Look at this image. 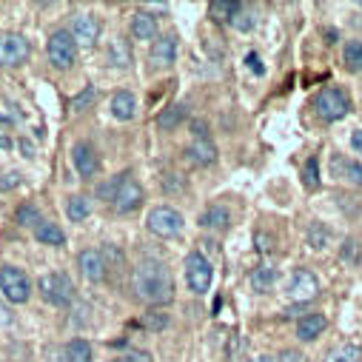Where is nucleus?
<instances>
[{"instance_id": "nucleus-1", "label": "nucleus", "mask_w": 362, "mask_h": 362, "mask_svg": "<svg viewBox=\"0 0 362 362\" xmlns=\"http://www.w3.org/2000/svg\"><path fill=\"white\" fill-rule=\"evenodd\" d=\"M132 291L137 300L148 303V305H165L174 300V280L165 262L160 259H148L140 262L132 271Z\"/></svg>"}, {"instance_id": "nucleus-2", "label": "nucleus", "mask_w": 362, "mask_h": 362, "mask_svg": "<svg viewBox=\"0 0 362 362\" xmlns=\"http://www.w3.org/2000/svg\"><path fill=\"white\" fill-rule=\"evenodd\" d=\"M40 294L46 303L57 305V308H69L71 300H74V283L69 280V274L63 271H52V274H43L40 277Z\"/></svg>"}, {"instance_id": "nucleus-3", "label": "nucleus", "mask_w": 362, "mask_h": 362, "mask_svg": "<svg viewBox=\"0 0 362 362\" xmlns=\"http://www.w3.org/2000/svg\"><path fill=\"white\" fill-rule=\"evenodd\" d=\"M0 291L9 303H26L32 297V280L23 268L4 265L0 268Z\"/></svg>"}, {"instance_id": "nucleus-4", "label": "nucleus", "mask_w": 362, "mask_h": 362, "mask_svg": "<svg viewBox=\"0 0 362 362\" xmlns=\"http://www.w3.org/2000/svg\"><path fill=\"white\" fill-rule=\"evenodd\" d=\"M211 280H214V268H211L209 257L200 254V251H192L186 257V283H189V288L194 294H206L211 288Z\"/></svg>"}, {"instance_id": "nucleus-5", "label": "nucleus", "mask_w": 362, "mask_h": 362, "mask_svg": "<svg viewBox=\"0 0 362 362\" xmlns=\"http://www.w3.org/2000/svg\"><path fill=\"white\" fill-rule=\"evenodd\" d=\"M314 109H317V115H320L322 120L334 123V120H342V117L348 115L351 100H348V98L339 92V88L328 86V88H322V92L314 98Z\"/></svg>"}, {"instance_id": "nucleus-6", "label": "nucleus", "mask_w": 362, "mask_h": 362, "mask_svg": "<svg viewBox=\"0 0 362 362\" xmlns=\"http://www.w3.org/2000/svg\"><path fill=\"white\" fill-rule=\"evenodd\" d=\"M146 226H148L151 234L171 240V237H177L180 231H183V214L174 211V209H168V206H157V209L148 211Z\"/></svg>"}, {"instance_id": "nucleus-7", "label": "nucleus", "mask_w": 362, "mask_h": 362, "mask_svg": "<svg viewBox=\"0 0 362 362\" xmlns=\"http://www.w3.org/2000/svg\"><path fill=\"white\" fill-rule=\"evenodd\" d=\"M77 57V43L71 37V32L66 29H57L52 37H49V60L54 69H69Z\"/></svg>"}, {"instance_id": "nucleus-8", "label": "nucleus", "mask_w": 362, "mask_h": 362, "mask_svg": "<svg viewBox=\"0 0 362 362\" xmlns=\"http://www.w3.org/2000/svg\"><path fill=\"white\" fill-rule=\"evenodd\" d=\"M32 54V46L23 35H0V66H21Z\"/></svg>"}, {"instance_id": "nucleus-9", "label": "nucleus", "mask_w": 362, "mask_h": 362, "mask_svg": "<svg viewBox=\"0 0 362 362\" xmlns=\"http://www.w3.org/2000/svg\"><path fill=\"white\" fill-rule=\"evenodd\" d=\"M317 294H320V280L314 277V271L297 268L288 280V297L297 303H311Z\"/></svg>"}, {"instance_id": "nucleus-10", "label": "nucleus", "mask_w": 362, "mask_h": 362, "mask_svg": "<svg viewBox=\"0 0 362 362\" xmlns=\"http://www.w3.org/2000/svg\"><path fill=\"white\" fill-rule=\"evenodd\" d=\"M140 206H143V189H140L137 180H132V174L126 171V180L120 183L117 197H115V209H117L120 214H132V211H137Z\"/></svg>"}, {"instance_id": "nucleus-11", "label": "nucleus", "mask_w": 362, "mask_h": 362, "mask_svg": "<svg viewBox=\"0 0 362 362\" xmlns=\"http://www.w3.org/2000/svg\"><path fill=\"white\" fill-rule=\"evenodd\" d=\"M71 37L80 46H95L100 37V21L95 15H74L71 21Z\"/></svg>"}, {"instance_id": "nucleus-12", "label": "nucleus", "mask_w": 362, "mask_h": 362, "mask_svg": "<svg viewBox=\"0 0 362 362\" xmlns=\"http://www.w3.org/2000/svg\"><path fill=\"white\" fill-rule=\"evenodd\" d=\"M77 265H80V274H83L86 280H92V283H100V280L106 277V259H103V254L95 251V248L80 251V254H77Z\"/></svg>"}, {"instance_id": "nucleus-13", "label": "nucleus", "mask_w": 362, "mask_h": 362, "mask_svg": "<svg viewBox=\"0 0 362 362\" xmlns=\"http://www.w3.org/2000/svg\"><path fill=\"white\" fill-rule=\"evenodd\" d=\"M71 163H74V168H77L80 177H95L98 168H100V160H98L95 148L88 146V143H74V148H71Z\"/></svg>"}, {"instance_id": "nucleus-14", "label": "nucleus", "mask_w": 362, "mask_h": 362, "mask_svg": "<svg viewBox=\"0 0 362 362\" xmlns=\"http://www.w3.org/2000/svg\"><path fill=\"white\" fill-rule=\"evenodd\" d=\"M174 60H177V37L174 35L157 37L154 46H151V63L160 66V69H168Z\"/></svg>"}, {"instance_id": "nucleus-15", "label": "nucleus", "mask_w": 362, "mask_h": 362, "mask_svg": "<svg viewBox=\"0 0 362 362\" xmlns=\"http://www.w3.org/2000/svg\"><path fill=\"white\" fill-rule=\"evenodd\" d=\"M186 157H189L192 163H197V165H211V163L217 160V148H214V143H211L209 137H197V140L186 148Z\"/></svg>"}, {"instance_id": "nucleus-16", "label": "nucleus", "mask_w": 362, "mask_h": 362, "mask_svg": "<svg viewBox=\"0 0 362 362\" xmlns=\"http://www.w3.org/2000/svg\"><path fill=\"white\" fill-rule=\"evenodd\" d=\"M325 328H328L325 314H305V317L300 320V325H297V337H300L303 342H314Z\"/></svg>"}, {"instance_id": "nucleus-17", "label": "nucleus", "mask_w": 362, "mask_h": 362, "mask_svg": "<svg viewBox=\"0 0 362 362\" xmlns=\"http://www.w3.org/2000/svg\"><path fill=\"white\" fill-rule=\"evenodd\" d=\"M132 35H134L137 40H154V37H157V21H154V15H148V12H134V15H132Z\"/></svg>"}, {"instance_id": "nucleus-18", "label": "nucleus", "mask_w": 362, "mask_h": 362, "mask_svg": "<svg viewBox=\"0 0 362 362\" xmlns=\"http://www.w3.org/2000/svg\"><path fill=\"white\" fill-rule=\"evenodd\" d=\"M134 112H137V103H134V95L132 92H117L112 98V115L117 120H132Z\"/></svg>"}, {"instance_id": "nucleus-19", "label": "nucleus", "mask_w": 362, "mask_h": 362, "mask_svg": "<svg viewBox=\"0 0 362 362\" xmlns=\"http://www.w3.org/2000/svg\"><path fill=\"white\" fill-rule=\"evenodd\" d=\"M228 220H231V214H228V209H223V206H209V209L200 214V226H203V228H214V231H223V228L228 226Z\"/></svg>"}, {"instance_id": "nucleus-20", "label": "nucleus", "mask_w": 362, "mask_h": 362, "mask_svg": "<svg viewBox=\"0 0 362 362\" xmlns=\"http://www.w3.org/2000/svg\"><path fill=\"white\" fill-rule=\"evenodd\" d=\"M359 359H362V348L356 342H342V345L331 348L322 362H359Z\"/></svg>"}, {"instance_id": "nucleus-21", "label": "nucleus", "mask_w": 362, "mask_h": 362, "mask_svg": "<svg viewBox=\"0 0 362 362\" xmlns=\"http://www.w3.org/2000/svg\"><path fill=\"white\" fill-rule=\"evenodd\" d=\"M183 117H186V106L183 103H174V106H168V109H163L157 115V126L163 132H171V129H177L180 123H183Z\"/></svg>"}, {"instance_id": "nucleus-22", "label": "nucleus", "mask_w": 362, "mask_h": 362, "mask_svg": "<svg viewBox=\"0 0 362 362\" xmlns=\"http://www.w3.org/2000/svg\"><path fill=\"white\" fill-rule=\"evenodd\" d=\"M35 237L43 243V245H63L66 243V234H63V228L57 226V223H40L37 228H35Z\"/></svg>"}, {"instance_id": "nucleus-23", "label": "nucleus", "mask_w": 362, "mask_h": 362, "mask_svg": "<svg viewBox=\"0 0 362 362\" xmlns=\"http://www.w3.org/2000/svg\"><path fill=\"white\" fill-rule=\"evenodd\" d=\"M66 214H69V220L83 223L88 214H92V206H88V200H86L83 194H71V197L66 200Z\"/></svg>"}, {"instance_id": "nucleus-24", "label": "nucleus", "mask_w": 362, "mask_h": 362, "mask_svg": "<svg viewBox=\"0 0 362 362\" xmlns=\"http://www.w3.org/2000/svg\"><path fill=\"white\" fill-rule=\"evenodd\" d=\"M274 277H277L274 268H271V265H259V268L251 271V288L262 294V291H268L271 286H274Z\"/></svg>"}, {"instance_id": "nucleus-25", "label": "nucleus", "mask_w": 362, "mask_h": 362, "mask_svg": "<svg viewBox=\"0 0 362 362\" xmlns=\"http://www.w3.org/2000/svg\"><path fill=\"white\" fill-rule=\"evenodd\" d=\"M66 362H92V345L86 339H71L66 345Z\"/></svg>"}, {"instance_id": "nucleus-26", "label": "nucleus", "mask_w": 362, "mask_h": 362, "mask_svg": "<svg viewBox=\"0 0 362 362\" xmlns=\"http://www.w3.org/2000/svg\"><path fill=\"white\" fill-rule=\"evenodd\" d=\"M240 9H243L240 4H228V0H214V4L209 6L211 18H214V21H226V23H231V21H234V15H237Z\"/></svg>"}, {"instance_id": "nucleus-27", "label": "nucleus", "mask_w": 362, "mask_h": 362, "mask_svg": "<svg viewBox=\"0 0 362 362\" xmlns=\"http://www.w3.org/2000/svg\"><path fill=\"white\" fill-rule=\"evenodd\" d=\"M15 220H18V226H26V228H37V226L43 223L40 211H37L32 203H23V206L15 211Z\"/></svg>"}, {"instance_id": "nucleus-28", "label": "nucleus", "mask_w": 362, "mask_h": 362, "mask_svg": "<svg viewBox=\"0 0 362 362\" xmlns=\"http://www.w3.org/2000/svg\"><path fill=\"white\" fill-rule=\"evenodd\" d=\"M342 60H345L348 69L362 71V40H348L345 43V52H342Z\"/></svg>"}, {"instance_id": "nucleus-29", "label": "nucleus", "mask_w": 362, "mask_h": 362, "mask_svg": "<svg viewBox=\"0 0 362 362\" xmlns=\"http://www.w3.org/2000/svg\"><path fill=\"white\" fill-rule=\"evenodd\" d=\"M359 259H362V245L356 240H345L342 248H339V262L354 268V265H359Z\"/></svg>"}, {"instance_id": "nucleus-30", "label": "nucleus", "mask_w": 362, "mask_h": 362, "mask_svg": "<svg viewBox=\"0 0 362 362\" xmlns=\"http://www.w3.org/2000/svg\"><path fill=\"white\" fill-rule=\"evenodd\" d=\"M328 240H331V231H328L322 223H311V226H308V245H311V248L320 251V248L328 245Z\"/></svg>"}, {"instance_id": "nucleus-31", "label": "nucleus", "mask_w": 362, "mask_h": 362, "mask_svg": "<svg viewBox=\"0 0 362 362\" xmlns=\"http://www.w3.org/2000/svg\"><path fill=\"white\" fill-rule=\"evenodd\" d=\"M123 180H126V171H123V174H117V177H109L106 183H100V186H98V197H100V200H106V203H109V200L115 203V197H117V189H120V183H123Z\"/></svg>"}, {"instance_id": "nucleus-32", "label": "nucleus", "mask_w": 362, "mask_h": 362, "mask_svg": "<svg viewBox=\"0 0 362 362\" xmlns=\"http://www.w3.org/2000/svg\"><path fill=\"white\" fill-rule=\"evenodd\" d=\"M339 165H342V177L348 180L351 186H362V163H356V160H339Z\"/></svg>"}, {"instance_id": "nucleus-33", "label": "nucleus", "mask_w": 362, "mask_h": 362, "mask_svg": "<svg viewBox=\"0 0 362 362\" xmlns=\"http://www.w3.org/2000/svg\"><path fill=\"white\" fill-rule=\"evenodd\" d=\"M303 180H305L308 189H320V160H317V157H308V160H305Z\"/></svg>"}, {"instance_id": "nucleus-34", "label": "nucleus", "mask_w": 362, "mask_h": 362, "mask_svg": "<svg viewBox=\"0 0 362 362\" xmlns=\"http://www.w3.org/2000/svg\"><path fill=\"white\" fill-rule=\"evenodd\" d=\"M106 57H109V63H115V66H126V63H129V54H126V49H123V40H115V43H112V52H106Z\"/></svg>"}, {"instance_id": "nucleus-35", "label": "nucleus", "mask_w": 362, "mask_h": 362, "mask_svg": "<svg viewBox=\"0 0 362 362\" xmlns=\"http://www.w3.org/2000/svg\"><path fill=\"white\" fill-rule=\"evenodd\" d=\"M231 26H234L237 32H248V29L254 26V15H251L248 9H240V12L234 15V21H231Z\"/></svg>"}, {"instance_id": "nucleus-36", "label": "nucleus", "mask_w": 362, "mask_h": 362, "mask_svg": "<svg viewBox=\"0 0 362 362\" xmlns=\"http://www.w3.org/2000/svg\"><path fill=\"white\" fill-rule=\"evenodd\" d=\"M95 98H98V88H95V86H88L86 92H80V95L71 100V109H74V112H80L83 106H88V103H92Z\"/></svg>"}, {"instance_id": "nucleus-37", "label": "nucleus", "mask_w": 362, "mask_h": 362, "mask_svg": "<svg viewBox=\"0 0 362 362\" xmlns=\"http://www.w3.org/2000/svg\"><path fill=\"white\" fill-rule=\"evenodd\" d=\"M15 186H21V174H18V171H9V174L0 177V192H9V189H15Z\"/></svg>"}, {"instance_id": "nucleus-38", "label": "nucleus", "mask_w": 362, "mask_h": 362, "mask_svg": "<svg viewBox=\"0 0 362 362\" xmlns=\"http://www.w3.org/2000/svg\"><path fill=\"white\" fill-rule=\"evenodd\" d=\"M143 322H146V328H157V331H160V328L168 325V317H165V314H148Z\"/></svg>"}, {"instance_id": "nucleus-39", "label": "nucleus", "mask_w": 362, "mask_h": 362, "mask_svg": "<svg viewBox=\"0 0 362 362\" xmlns=\"http://www.w3.org/2000/svg\"><path fill=\"white\" fill-rule=\"evenodd\" d=\"M277 362H305V356L300 354V351H294V348H286L283 354H280V359Z\"/></svg>"}, {"instance_id": "nucleus-40", "label": "nucleus", "mask_w": 362, "mask_h": 362, "mask_svg": "<svg viewBox=\"0 0 362 362\" xmlns=\"http://www.w3.org/2000/svg\"><path fill=\"white\" fill-rule=\"evenodd\" d=\"M245 63H248V69H251L254 74H262V71H265V69H262V63H259V57H257L254 52H251V54L245 57Z\"/></svg>"}, {"instance_id": "nucleus-41", "label": "nucleus", "mask_w": 362, "mask_h": 362, "mask_svg": "<svg viewBox=\"0 0 362 362\" xmlns=\"http://www.w3.org/2000/svg\"><path fill=\"white\" fill-rule=\"evenodd\" d=\"M109 362H148V356L146 354H132V356H115Z\"/></svg>"}, {"instance_id": "nucleus-42", "label": "nucleus", "mask_w": 362, "mask_h": 362, "mask_svg": "<svg viewBox=\"0 0 362 362\" xmlns=\"http://www.w3.org/2000/svg\"><path fill=\"white\" fill-rule=\"evenodd\" d=\"M351 146H354L356 154H362V129H356V132L351 134Z\"/></svg>"}, {"instance_id": "nucleus-43", "label": "nucleus", "mask_w": 362, "mask_h": 362, "mask_svg": "<svg viewBox=\"0 0 362 362\" xmlns=\"http://www.w3.org/2000/svg\"><path fill=\"white\" fill-rule=\"evenodd\" d=\"M12 322V317H9V311L4 308V305H0V325H9Z\"/></svg>"}, {"instance_id": "nucleus-44", "label": "nucleus", "mask_w": 362, "mask_h": 362, "mask_svg": "<svg viewBox=\"0 0 362 362\" xmlns=\"http://www.w3.org/2000/svg\"><path fill=\"white\" fill-rule=\"evenodd\" d=\"M251 362H277V359H274V356H265V354H262V356H254Z\"/></svg>"}, {"instance_id": "nucleus-45", "label": "nucleus", "mask_w": 362, "mask_h": 362, "mask_svg": "<svg viewBox=\"0 0 362 362\" xmlns=\"http://www.w3.org/2000/svg\"><path fill=\"white\" fill-rule=\"evenodd\" d=\"M0 126H12V117H6V115H0Z\"/></svg>"}, {"instance_id": "nucleus-46", "label": "nucleus", "mask_w": 362, "mask_h": 362, "mask_svg": "<svg viewBox=\"0 0 362 362\" xmlns=\"http://www.w3.org/2000/svg\"><path fill=\"white\" fill-rule=\"evenodd\" d=\"M6 146H12L9 140H4V137H0V148H6Z\"/></svg>"}]
</instances>
